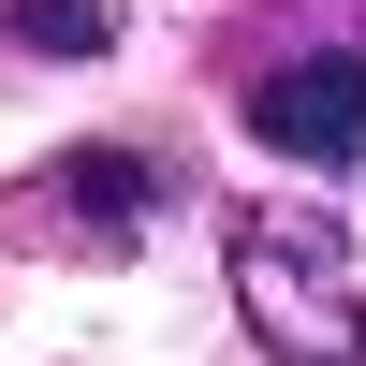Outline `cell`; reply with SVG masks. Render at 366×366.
Returning a JSON list of instances; mask_svg holds the SVG:
<instances>
[{"instance_id": "6da1fadb", "label": "cell", "mask_w": 366, "mask_h": 366, "mask_svg": "<svg viewBox=\"0 0 366 366\" xmlns=\"http://www.w3.org/2000/svg\"><path fill=\"white\" fill-rule=\"evenodd\" d=\"M220 249H234V322H249L279 366H366V293H352L337 220L234 205V220H220Z\"/></svg>"}, {"instance_id": "7a4b0ae2", "label": "cell", "mask_w": 366, "mask_h": 366, "mask_svg": "<svg viewBox=\"0 0 366 366\" xmlns=\"http://www.w3.org/2000/svg\"><path fill=\"white\" fill-rule=\"evenodd\" d=\"M249 147L264 162H308V176H366V44H308L279 74H249Z\"/></svg>"}, {"instance_id": "3957f363", "label": "cell", "mask_w": 366, "mask_h": 366, "mask_svg": "<svg viewBox=\"0 0 366 366\" xmlns=\"http://www.w3.org/2000/svg\"><path fill=\"white\" fill-rule=\"evenodd\" d=\"M162 205H176V176L147 162V147H74V220L88 234H147Z\"/></svg>"}, {"instance_id": "277c9868", "label": "cell", "mask_w": 366, "mask_h": 366, "mask_svg": "<svg viewBox=\"0 0 366 366\" xmlns=\"http://www.w3.org/2000/svg\"><path fill=\"white\" fill-rule=\"evenodd\" d=\"M0 44H29V59H103V44H117V0H0Z\"/></svg>"}]
</instances>
